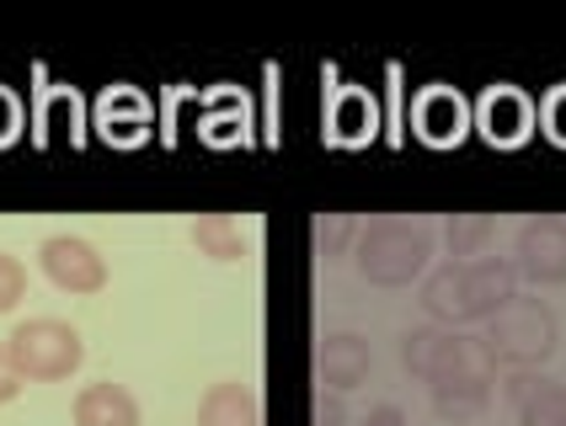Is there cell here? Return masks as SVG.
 Masks as SVG:
<instances>
[{"instance_id": "obj_1", "label": "cell", "mask_w": 566, "mask_h": 426, "mask_svg": "<svg viewBox=\"0 0 566 426\" xmlns=\"http://www.w3.org/2000/svg\"><path fill=\"white\" fill-rule=\"evenodd\" d=\"M518 294V267L507 256H475V262H443L422 277V309L428 320L454 331V326H475L492 320L497 309Z\"/></svg>"}, {"instance_id": "obj_2", "label": "cell", "mask_w": 566, "mask_h": 426, "mask_svg": "<svg viewBox=\"0 0 566 426\" xmlns=\"http://www.w3.org/2000/svg\"><path fill=\"white\" fill-rule=\"evenodd\" d=\"M401 368L428 390H497L503 379L481 336L443 331V326H411L401 336Z\"/></svg>"}, {"instance_id": "obj_3", "label": "cell", "mask_w": 566, "mask_h": 426, "mask_svg": "<svg viewBox=\"0 0 566 426\" xmlns=\"http://www.w3.org/2000/svg\"><path fill=\"white\" fill-rule=\"evenodd\" d=\"M433 245H439V235H433L428 219H417V213H379L353 241V267L375 288H407L411 277L428 273Z\"/></svg>"}, {"instance_id": "obj_4", "label": "cell", "mask_w": 566, "mask_h": 426, "mask_svg": "<svg viewBox=\"0 0 566 426\" xmlns=\"http://www.w3.org/2000/svg\"><path fill=\"white\" fill-rule=\"evenodd\" d=\"M486 352L497 358V368H539L556 358L562 347V326H556V309L545 299L530 294H513L492 320H486Z\"/></svg>"}, {"instance_id": "obj_5", "label": "cell", "mask_w": 566, "mask_h": 426, "mask_svg": "<svg viewBox=\"0 0 566 426\" xmlns=\"http://www.w3.org/2000/svg\"><path fill=\"white\" fill-rule=\"evenodd\" d=\"M6 352H11V363H17V373L28 384H60V379H70L75 368L86 363V341L60 315L17 320L11 336H6Z\"/></svg>"}, {"instance_id": "obj_6", "label": "cell", "mask_w": 566, "mask_h": 426, "mask_svg": "<svg viewBox=\"0 0 566 426\" xmlns=\"http://www.w3.org/2000/svg\"><path fill=\"white\" fill-rule=\"evenodd\" d=\"M38 267H43V277H49L60 294H102V288H107V256H102L86 235H70V230L43 235Z\"/></svg>"}, {"instance_id": "obj_7", "label": "cell", "mask_w": 566, "mask_h": 426, "mask_svg": "<svg viewBox=\"0 0 566 426\" xmlns=\"http://www.w3.org/2000/svg\"><path fill=\"white\" fill-rule=\"evenodd\" d=\"M513 267L535 288H562L566 283V219L562 213H535L518 241H513Z\"/></svg>"}, {"instance_id": "obj_8", "label": "cell", "mask_w": 566, "mask_h": 426, "mask_svg": "<svg viewBox=\"0 0 566 426\" xmlns=\"http://www.w3.org/2000/svg\"><path fill=\"white\" fill-rule=\"evenodd\" d=\"M375 368V347L364 336L337 331V336H321L315 341V390H332V395H347L369 379Z\"/></svg>"}, {"instance_id": "obj_9", "label": "cell", "mask_w": 566, "mask_h": 426, "mask_svg": "<svg viewBox=\"0 0 566 426\" xmlns=\"http://www.w3.org/2000/svg\"><path fill=\"white\" fill-rule=\"evenodd\" d=\"M70 422L75 426H139V400L128 395L124 384H113V379H96V384H86L75 395Z\"/></svg>"}, {"instance_id": "obj_10", "label": "cell", "mask_w": 566, "mask_h": 426, "mask_svg": "<svg viewBox=\"0 0 566 426\" xmlns=\"http://www.w3.org/2000/svg\"><path fill=\"white\" fill-rule=\"evenodd\" d=\"M198 426H262V400L241 379H220L198 400Z\"/></svg>"}, {"instance_id": "obj_11", "label": "cell", "mask_w": 566, "mask_h": 426, "mask_svg": "<svg viewBox=\"0 0 566 426\" xmlns=\"http://www.w3.org/2000/svg\"><path fill=\"white\" fill-rule=\"evenodd\" d=\"M188 235L198 245V256H209V262H247L252 256V235L241 230L235 213H198Z\"/></svg>"}, {"instance_id": "obj_12", "label": "cell", "mask_w": 566, "mask_h": 426, "mask_svg": "<svg viewBox=\"0 0 566 426\" xmlns=\"http://www.w3.org/2000/svg\"><path fill=\"white\" fill-rule=\"evenodd\" d=\"M492 235H497L492 213H449V219H443V245H449V262H475V256H486Z\"/></svg>"}, {"instance_id": "obj_13", "label": "cell", "mask_w": 566, "mask_h": 426, "mask_svg": "<svg viewBox=\"0 0 566 426\" xmlns=\"http://www.w3.org/2000/svg\"><path fill=\"white\" fill-rule=\"evenodd\" d=\"M358 219L353 213H315L311 219V245L321 262H337V256H347L353 251V241H358Z\"/></svg>"}, {"instance_id": "obj_14", "label": "cell", "mask_w": 566, "mask_h": 426, "mask_svg": "<svg viewBox=\"0 0 566 426\" xmlns=\"http://www.w3.org/2000/svg\"><path fill=\"white\" fill-rule=\"evenodd\" d=\"M518 426H566V384L539 379L535 395L518 405Z\"/></svg>"}, {"instance_id": "obj_15", "label": "cell", "mask_w": 566, "mask_h": 426, "mask_svg": "<svg viewBox=\"0 0 566 426\" xmlns=\"http://www.w3.org/2000/svg\"><path fill=\"white\" fill-rule=\"evenodd\" d=\"M486 405H492V390H433V416L449 426L475 422Z\"/></svg>"}, {"instance_id": "obj_16", "label": "cell", "mask_w": 566, "mask_h": 426, "mask_svg": "<svg viewBox=\"0 0 566 426\" xmlns=\"http://www.w3.org/2000/svg\"><path fill=\"white\" fill-rule=\"evenodd\" d=\"M417 128H422L428 139H449V134L460 128V102L449 92H422V102H417Z\"/></svg>"}, {"instance_id": "obj_17", "label": "cell", "mask_w": 566, "mask_h": 426, "mask_svg": "<svg viewBox=\"0 0 566 426\" xmlns=\"http://www.w3.org/2000/svg\"><path fill=\"white\" fill-rule=\"evenodd\" d=\"M486 128H492V139H518L524 128H530V102L524 96H492V107H486Z\"/></svg>"}, {"instance_id": "obj_18", "label": "cell", "mask_w": 566, "mask_h": 426, "mask_svg": "<svg viewBox=\"0 0 566 426\" xmlns=\"http://www.w3.org/2000/svg\"><path fill=\"white\" fill-rule=\"evenodd\" d=\"M22 299H28V267L11 251H0V315H11Z\"/></svg>"}, {"instance_id": "obj_19", "label": "cell", "mask_w": 566, "mask_h": 426, "mask_svg": "<svg viewBox=\"0 0 566 426\" xmlns=\"http://www.w3.org/2000/svg\"><path fill=\"white\" fill-rule=\"evenodd\" d=\"M539 379H545V373H539V368H507L503 379H497V384H503V395H507V405H513V411H518V405H524V400L535 395V384Z\"/></svg>"}, {"instance_id": "obj_20", "label": "cell", "mask_w": 566, "mask_h": 426, "mask_svg": "<svg viewBox=\"0 0 566 426\" xmlns=\"http://www.w3.org/2000/svg\"><path fill=\"white\" fill-rule=\"evenodd\" d=\"M311 422H315V426H347V405H343V395H332V390H315V400H311Z\"/></svg>"}, {"instance_id": "obj_21", "label": "cell", "mask_w": 566, "mask_h": 426, "mask_svg": "<svg viewBox=\"0 0 566 426\" xmlns=\"http://www.w3.org/2000/svg\"><path fill=\"white\" fill-rule=\"evenodd\" d=\"M353 426H411V422H407V411H401L396 400H379V405H369Z\"/></svg>"}, {"instance_id": "obj_22", "label": "cell", "mask_w": 566, "mask_h": 426, "mask_svg": "<svg viewBox=\"0 0 566 426\" xmlns=\"http://www.w3.org/2000/svg\"><path fill=\"white\" fill-rule=\"evenodd\" d=\"M22 373H17V363H11V352H6V341H0V405H11V400L22 395Z\"/></svg>"}, {"instance_id": "obj_23", "label": "cell", "mask_w": 566, "mask_h": 426, "mask_svg": "<svg viewBox=\"0 0 566 426\" xmlns=\"http://www.w3.org/2000/svg\"><path fill=\"white\" fill-rule=\"evenodd\" d=\"M358 118H364V102H358V96H347V102H343V113H337V123H343V134H364V128H358Z\"/></svg>"}, {"instance_id": "obj_24", "label": "cell", "mask_w": 566, "mask_h": 426, "mask_svg": "<svg viewBox=\"0 0 566 426\" xmlns=\"http://www.w3.org/2000/svg\"><path fill=\"white\" fill-rule=\"evenodd\" d=\"M551 123H556V134L566 139V92L556 96V102H551Z\"/></svg>"}]
</instances>
